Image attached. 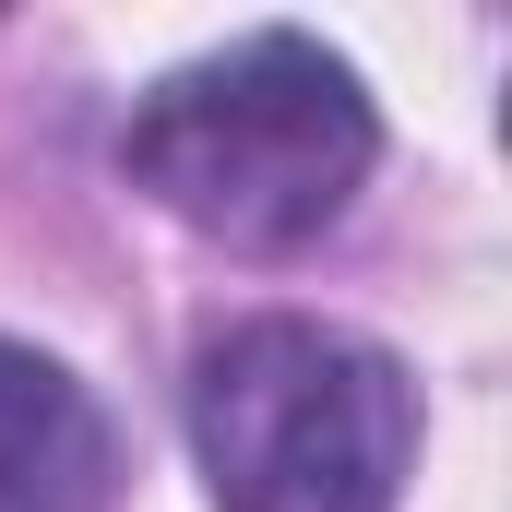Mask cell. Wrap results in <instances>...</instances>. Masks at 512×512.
<instances>
[{
  "label": "cell",
  "mask_w": 512,
  "mask_h": 512,
  "mask_svg": "<svg viewBox=\"0 0 512 512\" xmlns=\"http://www.w3.org/2000/svg\"><path fill=\"white\" fill-rule=\"evenodd\" d=\"M382 155V120H370V84L298 36V24H262L215 60H179L143 108L120 120V179L143 203H167L191 239L215 251H310L358 179Z\"/></svg>",
  "instance_id": "1"
},
{
  "label": "cell",
  "mask_w": 512,
  "mask_h": 512,
  "mask_svg": "<svg viewBox=\"0 0 512 512\" xmlns=\"http://www.w3.org/2000/svg\"><path fill=\"white\" fill-rule=\"evenodd\" d=\"M191 465L215 512H393L417 477V382L310 310L227 322L191 358Z\"/></svg>",
  "instance_id": "2"
},
{
  "label": "cell",
  "mask_w": 512,
  "mask_h": 512,
  "mask_svg": "<svg viewBox=\"0 0 512 512\" xmlns=\"http://www.w3.org/2000/svg\"><path fill=\"white\" fill-rule=\"evenodd\" d=\"M120 441L60 358L0 334V512H108Z\"/></svg>",
  "instance_id": "3"
}]
</instances>
